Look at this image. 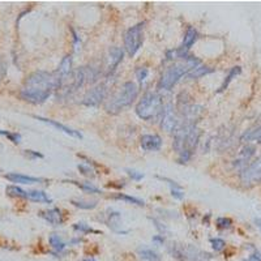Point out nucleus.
I'll return each instance as SVG.
<instances>
[{
	"instance_id": "f257e3e1",
	"label": "nucleus",
	"mask_w": 261,
	"mask_h": 261,
	"mask_svg": "<svg viewBox=\"0 0 261 261\" xmlns=\"http://www.w3.org/2000/svg\"><path fill=\"white\" fill-rule=\"evenodd\" d=\"M55 89H59V80L57 73L37 71L25 80L20 90V97L26 102L38 105L49 99Z\"/></svg>"
},
{
	"instance_id": "f03ea898",
	"label": "nucleus",
	"mask_w": 261,
	"mask_h": 261,
	"mask_svg": "<svg viewBox=\"0 0 261 261\" xmlns=\"http://www.w3.org/2000/svg\"><path fill=\"white\" fill-rule=\"evenodd\" d=\"M200 65V60H197L194 57L184 58L183 62L174 64L170 68H167L166 71L163 72L161 76V80L158 82V88L163 89V90H170L178 84L180 78L183 76H187L192 69Z\"/></svg>"
},
{
	"instance_id": "7ed1b4c3",
	"label": "nucleus",
	"mask_w": 261,
	"mask_h": 261,
	"mask_svg": "<svg viewBox=\"0 0 261 261\" xmlns=\"http://www.w3.org/2000/svg\"><path fill=\"white\" fill-rule=\"evenodd\" d=\"M138 88L134 82H126V84L120 88L119 92L111 97L105 105V109L109 114H118L122 110L132 105L134 99L137 98Z\"/></svg>"
},
{
	"instance_id": "20e7f679",
	"label": "nucleus",
	"mask_w": 261,
	"mask_h": 261,
	"mask_svg": "<svg viewBox=\"0 0 261 261\" xmlns=\"http://www.w3.org/2000/svg\"><path fill=\"white\" fill-rule=\"evenodd\" d=\"M162 97L157 93H146L137 103L136 114L141 119L152 120L159 113H162Z\"/></svg>"
},
{
	"instance_id": "39448f33",
	"label": "nucleus",
	"mask_w": 261,
	"mask_h": 261,
	"mask_svg": "<svg viewBox=\"0 0 261 261\" xmlns=\"http://www.w3.org/2000/svg\"><path fill=\"white\" fill-rule=\"evenodd\" d=\"M170 254L173 258L180 261H205L212 258V255L208 252L198 250L195 246H180V244H173L170 248Z\"/></svg>"
},
{
	"instance_id": "423d86ee",
	"label": "nucleus",
	"mask_w": 261,
	"mask_h": 261,
	"mask_svg": "<svg viewBox=\"0 0 261 261\" xmlns=\"http://www.w3.org/2000/svg\"><path fill=\"white\" fill-rule=\"evenodd\" d=\"M142 32H144V22L136 24L130 28L124 34V47L130 57L136 55L142 45Z\"/></svg>"
},
{
	"instance_id": "0eeeda50",
	"label": "nucleus",
	"mask_w": 261,
	"mask_h": 261,
	"mask_svg": "<svg viewBox=\"0 0 261 261\" xmlns=\"http://www.w3.org/2000/svg\"><path fill=\"white\" fill-rule=\"evenodd\" d=\"M240 180L244 186H252L261 182V157L251 163L240 173Z\"/></svg>"
},
{
	"instance_id": "6e6552de",
	"label": "nucleus",
	"mask_w": 261,
	"mask_h": 261,
	"mask_svg": "<svg viewBox=\"0 0 261 261\" xmlns=\"http://www.w3.org/2000/svg\"><path fill=\"white\" fill-rule=\"evenodd\" d=\"M107 95V85L106 84H99L95 88L90 89L86 95L82 99V103L85 106H97L102 102L103 99L106 98Z\"/></svg>"
},
{
	"instance_id": "1a4fd4ad",
	"label": "nucleus",
	"mask_w": 261,
	"mask_h": 261,
	"mask_svg": "<svg viewBox=\"0 0 261 261\" xmlns=\"http://www.w3.org/2000/svg\"><path fill=\"white\" fill-rule=\"evenodd\" d=\"M161 127L166 132H174L178 128V115L175 113V109L171 103L166 105L162 110V122H161Z\"/></svg>"
},
{
	"instance_id": "9d476101",
	"label": "nucleus",
	"mask_w": 261,
	"mask_h": 261,
	"mask_svg": "<svg viewBox=\"0 0 261 261\" xmlns=\"http://www.w3.org/2000/svg\"><path fill=\"white\" fill-rule=\"evenodd\" d=\"M140 145L145 152H157L162 146V138L158 134H144L140 140Z\"/></svg>"
},
{
	"instance_id": "9b49d317",
	"label": "nucleus",
	"mask_w": 261,
	"mask_h": 261,
	"mask_svg": "<svg viewBox=\"0 0 261 261\" xmlns=\"http://www.w3.org/2000/svg\"><path fill=\"white\" fill-rule=\"evenodd\" d=\"M72 72V57L71 55H67V57H64L63 60L60 62V65L58 68V71L55 72L58 76V80H59V88L65 82L69 76H71Z\"/></svg>"
},
{
	"instance_id": "f8f14e48",
	"label": "nucleus",
	"mask_w": 261,
	"mask_h": 261,
	"mask_svg": "<svg viewBox=\"0 0 261 261\" xmlns=\"http://www.w3.org/2000/svg\"><path fill=\"white\" fill-rule=\"evenodd\" d=\"M34 118L41 120V122H43V123H47V124H50V126H53V127H55L57 130H62V132H64L65 134H68V136H72V137H76V138H82V134L80 133L78 130H72V128L67 127V126H64V124L58 123V122H55V120L46 119V118H42V117H34Z\"/></svg>"
},
{
	"instance_id": "ddd939ff",
	"label": "nucleus",
	"mask_w": 261,
	"mask_h": 261,
	"mask_svg": "<svg viewBox=\"0 0 261 261\" xmlns=\"http://www.w3.org/2000/svg\"><path fill=\"white\" fill-rule=\"evenodd\" d=\"M41 217L46 219L47 222L53 226H60L63 225L64 222L63 214H62V212L57 208L50 209V210H46V212H42L41 213Z\"/></svg>"
},
{
	"instance_id": "4468645a",
	"label": "nucleus",
	"mask_w": 261,
	"mask_h": 261,
	"mask_svg": "<svg viewBox=\"0 0 261 261\" xmlns=\"http://www.w3.org/2000/svg\"><path fill=\"white\" fill-rule=\"evenodd\" d=\"M9 182L12 183H20V184H36L43 182V179L41 178H34V177H29V175H22V174L17 173H9L5 175Z\"/></svg>"
},
{
	"instance_id": "2eb2a0df",
	"label": "nucleus",
	"mask_w": 261,
	"mask_h": 261,
	"mask_svg": "<svg viewBox=\"0 0 261 261\" xmlns=\"http://www.w3.org/2000/svg\"><path fill=\"white\" fill-rule=\"evenodd\" d=\"M122 60H123V50L120 47H111L109 53V71L115 69Z\"/></svg>"
},
{
	"instance_id": "dca6fc26",
	"label": "nucleus",
	"mask_w": 261,
	"mask_h": 261,
	"mask_svg": "<svg viewBox=\"0 0 261 261\" xmlns=\"http://www.w3.org/2000/svg\"><path fill=\"white\" fill-rule=\"evenodd\" d=\"M26 198L34 202H45V204H51L53 198L43 191H28L26 192Z\"/></svg>"
},
{
	"instance_id": "f3484780",
	"label": "nucleus",
	"mask_w": 261,
	"mask_h": 261,
	"mask_svg": "<svg viewBox=\"0 0 261 261\" xmlns=\"http://www.w3.org/2000/svg\"><path fill=\"white\" fill-rule=\"evenodd\" d=\"M196 39H197V32H196V29L195 28H188L187 33H186V36H184V41L183 45H182V50H188L191 47L194 46V43L196 42Z\"/></svg>"
},
{
	"instance_id": "a211bd4d",
	"label": "nucleus",
	"mask_w": 261,
	"mask_h": 261,
	"mask_svg": "<svg viewBox=\"0 0 261 261\" xmlns=\"http://www.w3.org/2000/svg\"><path fill=\"white\" fill-rule=\"evenodd\" d=\"M137 252L140 255V258L145 261H161V256L155 251L150 250V248L140 247Z\"/></svg>"
},
{
	"instance_id": "6ab92c4d",
	"label": "nucleus",
	"mask_w": 261,
	"mask_h": 261,
	"mask_svg": "<svg viewBox=\"0 0 261 261\" xmlns=\"http://www.w3.org/2000/svg\"><path fill=\"white\" fill-rule=\"evenodd\" d=\"M255 148L254 146H246V148L239 153L238 158L235 159V165H244V163L250 161V158L254 155Z\"/></svg>"
},
{
	"instance_id": "aec40b11",
	"label": "nucleus",
	"mask_w": 261,
	"mask_h": 261,
	"mask_svg": "<svg viewBox=\"0 0 261 261\" xmlns=\"http://www.w3.org/2000/svg\"><path fill=\"white\" fill-rule=\"evenodd\" d=\"M240 140L244 142L255 141V140H261V127L254 128V130H247L246 133L240 137Z\"/></svg>"
},
{
	"instance_id": "412c9836",
	"label": "nucleus",
	"mask_w": 261,
	"mask_h": 261,
	"mask_svg": "<svg viewBox=\"0 0 261 261\" xmlns=\"http://www.w3.org/2000/svg\"><path fill=\"white\" fill-rule=\"evenodd\" d=\"M49 240H50V246L57 251V252H62V251L65 248V243H64L63 239H62L59 235H57V234H51Z\"/></svg>"
},
{
	"instance_id": "4be33fe9",
	"label": "nucleus",
	"mask_w": 261,
	"mask_h": 261,
	"mask_svg": "<svg viewBox=\"0 0 261 261\" xmlns=\"http://www.w3.org/2000/svg\"><path fill=\"white\" fill-rule=\"evenodd\" d=\"M240 72H242V68H240V67L231 68V71H230V73L227 74V77L225 78V81H223V84L221 85V88L218 89V93L219 92H223V90H225V89L227 88V86H229L230 82L233 81L234 77H237V76L240 73Z\"/></svg>"
},
{
	"instance_id": "5701e85b",
	"label": "nucleus",
	"mask_w": 261,
	"mask_h": 261,
	"mask_svg": "<svg viewBox=\"0 0 261 261\" xmlns=\"http://www.w3.org/2000/svg\"><path fill=\"white\" fill-rule=\"evenodd\" d=\"M210 72H213L212 68L204 67V65H198V67H196L195 69H192L187 76L191 78H197V77H201V76H205V74L210 73Z\"/></svg>"
},
{
	"instance_id": "b1692460",
	"label": "nucleus",
	"mask_w": 261,
	"mask_h": 261,
	"mask_svg": "<svg viewBox=\"0 0 261 261\" xmlns=\"http://www.w3.org/2000/svg\"><path fill=\"white\" fill-rule=\"evenodd\" d=\"M8 196L11 197H20V198H26V191L21 190L17 186H8L7 190H5Z\"/></svg>"
},
{
	"instance_id": "393cba45",
	"label": "nucleus",
	"mask_w": 261,
	"mask_h": 261,
	"mask_svg": "<svg viewBox=\"0 0 261 261\" xmlns=\"http://www.w3.org/2000/svg\"><path fill=\"white\" fill-rule=\"evenodd\" d=\"M115 198H118V200H123V201H127V202H130V204L138 205V206H144L145 205L144 200H140V198H137V197H132V196H127V195H123V194L117 195Z\"/></svg>"
},
{
	"instance_id": "a878e982",
	"label": "nucleus",
	"mask_w": 261,
	"mask_h": 261,
	"mask_svg": "<svg viewBox=\"0 0 261 261\" xmlns=\"http://www.w3.org/2000/svg\"><path fill=\"white\" fill-rule=\"evenodd\" d=\"M72 204L80 209H94L97 206V201H84V200H72Z\"/></svg>"
},
{
	"instance_id": "bb28decb",
	"label": "nucleus",
	"mask_w": 261,
	"mask_h": 261,
	"mask_svg": "<svg viewBox=\"0 0 261 261\" xmlns=\"http://www.w3.org/2000/svg\"><path fill=\"white\" fill-rule=\"evenodd\" d=\"M73 229L76 230V231H80L81 234H88V233L99 234V231H97V230H93L90 226H88L86 223H82V222L73 225Z\"/></svg>"
},
{
	"instance_id": "cd10ccee",
	"label": "nucleus",
	"mask_w": 261,
	"mask_h": 261,
	"mask_svg": "<svg viewBox=\"0 0 261 261\" xmlns=\"http://www.w3.org/2000/svg\"><path fill=\"white\" fill-rule=\"evenodd\" d=\"M71 183L76 184V186H78L81 190L86 191V192H90V194H101V191L97 187H94V186H92L90 183H78V182H74V180H72Z\"/></svg>"
},
{
	"instance_id": "c85d7f7f",
	"label": "nucleus",
	"mask_w": 261,
	"mask_h": 261,
	"mask_svg": "<svg viewBox=\"0 0 261 261\" xmlns=\"http://www.w3.org/2000/svg\"><path fill=\"white\" fill-rule=\"evenodd\" d=\"M0 134L9 138V141H12L13 144H20V142H21V134L12 133V132H8V130H0Z\"/></svg>"
},
{
	"instance_id": "c756f323",
	"label": "nucleus",
	"mask_w": 261,
	"mask_h": 261,
	"mask_svg": "<svg viewBox=\"0 0 261 261\" xmlns=\"http://www.w3.org/2000/svg\"><path fill=\"white\" fill-rule=\"evenodd\" d=\"M107 223H109V226L111 227V229L117 231V226L120 225V214L119 213H111V215H110V221Z\"/></svg>"
},
{
	"instance_id": "7c9ffc66",
	"label": "nucleus",
	"mask_w": 261,
	"mask_h": 261,
	"mask_svg": "<svg viewBox=\"0 0 261 261\" xmlns=\"http://www.w3.org/2000/svg\"><path fill=\"white\" fill-rule=\"evenodd\" d=\"M210 244L215 251H222L226 247L225 240L221 239V238H212L210 239Z\"/></svg>"
},
{
	"instance_id": "2f4dec72",
	"label": "nucleus",
	"mask_w": 261,
	"mask_h": 261,
	"mask_svg": "<svg viewBox=\"0 0 261 261\" xmlns=\"http://www.w3.org/2000/svg\"><path fill=\"white\" fill-rule=\"evenodd\" d=\"M148 68H145V67H141V68H138L137 71H136V77H137V80L140 82H142L145 80V78L148 77Z\"/></svg>"
},
{
	"instance_id": "473e14b6",
	"label": "nucleus",
	"mask_w": 261,
	"mask_h": 261,
	"mask_svg": "<svg viewBox=\"0 0 261 261\" xmlns=\"http://www.w3.org/2000/svg\"><path fill=\"white\" fill-rule=\"evenodd\" d=\"M231 219L230 218H225V217H221V218L217 219V226H218L219 229H229L230 226H231Z\"/></svg>"
},
{
	"instance_id": "72a5a7b5",
	"label": "nucleus",
	"mask_w": 261,
	"mask_h": 261,
	"mask_svg": "<svg viewBox=\"0 0 261 261\" xmlns=\"http://www.w3.org/2000/svg\"><path fill=\"white\" fill-rule=\"evenodd\" d=\"M127 171V174L130 175V178L133 180H136V182H138V180H141L142 178H144V174L142 173H138V171H136V170H130V169H127L126 170Z\"/></svg>"
},
{
	"instance_id": "f704fd0d",
	"label": "nucleus",
	"mask_w": 261,
	"mask_h": 261,
	"mask_svg": "<svg viewBox=\"0 0 261 261\" xmlns=\"http://www.w3.org/2000/svg\"><path fill=\"white\" fill-rule=\"evenodd\" d=\"M78 170H80L84 175H86V177H93V173H94V170H93L92 167L85 166V165H78Z\"/></svg>"
},
{
	"instance_id": "c9c22d12",
	"label": "nucleus",
	"mask_w": 261,
	"mask_h": 261,
	"mask_svg": "<svg viewBox=\"0 0 261 261\" xmlns=\"http://www.w3.org/2000/svg\"><path fill=\"white\" fill-rule=\"evenodd\" d=\"M171 195H173L175 198H178V200H183L184 198L183 191H180V188H173V190H171Z\"/></svg>"
},
{
	"instance_id": "e433bc0d",
	"label": "nucleus",
	"mask_w": 261,
	"mask_h": 261,
	"mask_svg": "<svg viewBox=\"0 0 261 261\" xmlns=\"http://www.w3.org/2000/svg\"><path fill=\"white\" fill-rule=\"evenodd\" d=\"M25 154L28 155L29 158L36 159V158H43V154L38 152H34V150H25Z\"/></svg>"
},
{
	"instance_id": "4c0bfd02",
	"label": "nucleus",
	"mask_w": 261,
	"mask_h": 261,
	"mask_svg": "<svg viewBox=\"0 0 261 261\" xmlns=\"http://www.w3.org/2000/svg\"><path fill=\"white\" fill-rule=\"evenodd\" d=\"M246 261H261V254L260 252H255Z\"/></svg>"
},
{
	"instance_id": "58836bf2",
	"label": "nucleus",
	"mask_w": 261,
	"mask_h": 261,
	"mask_svg": "<svg viewBox=\"0 0 261 261\" xmlns=\"http://www.w3.org/2000/svg\"><path fill=\"white\" fill-rule=\"evenodd\" d=\"M153 243L161 246V244L165 243V238L162 235H155V237H153Z\"/></svg>"
},
{
	"instance_id": "ea45409f",
	"label": "nucleus",
	"mask_w": 261,
	"mask_h": 261,
	"mask_svg": "<svg viewBox=\"0 0 261 261\" xmlns=\"http://www.w3.org/2000/svg\"><path fill=\"white\" fill-rule=\"evenodd\" d=\"M255 223H256V226H258L259 229L261 230V219L260 218H256V219H255Z\"/></svg>"
},
{
	"instance_id": "a19ab883",
	"label": "nucleus",
	"mask_w": 261,
	"mask_h": 261,
	"mask_svg": "<svg viewBox=\"0 0 261 261\" xmlns=\"http://www.w3.org/2000/svg\"><path fill=\"white\" fill-rule=\"evenodd\" d=\"M84 261H95L94 259H86V260H84Z\"/></svg>"
},
{
	"instance_id": "79ce46f5",
	"label": "nucleus",
	"mask_w": 261,
	"mask_h": 261,
	"mask_svg": "<svg viewBox=\"0 0 261 261\" xmlns=\"http://www.w3.org/2000/svg\"><path fill=\"white\" fill-rule=\"evenodd\" d=\"M0 171H1V170H0Z\"/></svg>"
}]
</instances>
